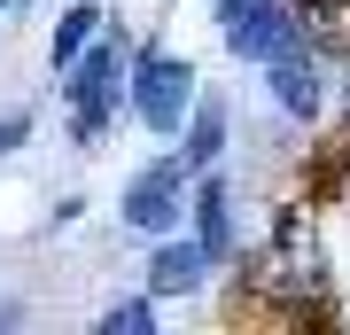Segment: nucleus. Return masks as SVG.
<instances>
[{"label": "nucleus", "mask_w": 350, "mask_h": 335, "mask_svg": "<svg viewBox=\"0 0 350 335\" xmlns=\"http://www.w3.org/2000/svg\"><path fill=\"white\" fill-rule=\"evenodd\" d=\"M250 297L273 304H312L327 297V242H319V203H280L265 242L250 249Z\"/></svg>", "instance_id": "obj_1"}, {"label": "nucleus", "mask_w": 350, "mask_h": 335, "mask_svg": "<svg viewBox=\"0 0 350 335\" xmlns=\"http://www.w3.org/2000/svg\"><path fill=\"white\" fill-rule=\"evenodd\" d=\"M125 86H133V39H125V32H101L94 47L63 71V94H70V140H78V149L109 140L117 110H125Z\"/></svg>", "instance_id": "obj_2"}, {"label": "nucleus", "mask_w": 350, "mask_h": 335, "mask_svg": "<svg viewBox=\"0 0 350 335\" xmlns=\"http://www.w3.org/2000/svg\"><path fill=\"white\" fill-rule=\"evenodd\" d=\"M195 101H202V86H195V71L179 55H163V47H148V55H133V86H125V110L148 125V133H179V125L195 117Z\"/></svg>", "instance_id": "obj_3"}, {"label": "nucleus", "mask_w": 350, "mask_h": 335, "mask_svg": "<svg viewBox=\"0 0 350 335\" xmlns=\"http://www.w3.org/2000/svg\"><path fill=\"white\" fill-rule=\"evenodd\" d=\"M187 179H195V164H187V156L133 172V179H125V195H117V219H125V234H140V242L179 234V219H187Z\"/></svg>", "instance_id": "obj_4"}, {"label": "nucleus", "mask_w": 350, "mask_h": 335, "mask_svg": "<svg viewBox=\"0 0 350 335\" xmlns=\"http://www.w3.org/2000/svg\"><path fill=\"white\" fill-rule=\"evenodd\" d=\"M218 32H226V55L250 62V71H265V62H280L296 47H312V24H304L296 0H250V8H241L234 24H218Z\"/></svg>", "instance_id": "obj_5"}, {"label": "nucleus", "mask_w": 350, "mask_h": 335, "mask_svg": "<svg viewBox=\"0 0 350 335\" xmlns=\"http://www.w3.org/2000/svg\"><path fill=\"white\" fill-rule=\"evenodd\" d=\"M265 101L288 117V125H319L327 110V78H319V47H296L280 62H265Z\"/></svg>", "instance_id": "obj_6"}, {"label": "nucleus", "mask_w": 350, "mask_h": 335, "mask_svg": "<svg viewBox=\"0 0 350 335\" xmlns=\"http://www.w3.org/2000/svg\"><path fill=\"white\" fill-rule=\"evenodd\" d=\"M195 242L211 249L218 265H226V258L241 249V226H234V187H226L218 172H211V179L195 187Z\"/></svg>", "instance_id": "obj_7"}, {"label": "nucleus", "mask_w": 350, "mask_h": 335, "mask_svg": "<svg viewBox=\"0 0 350 335\" xmlns=\"http://www.w3.org/2000/svg\"><path fill=\"white\" fill-rule=\"evenodd\" d=\"M211 265H218V258H211L202 242H172V234H163L156 258H148V288H156V297H187V288H202Z\"/></svg>", "instance_id": "obj_8"}, {"label": "nucleus", "mask_w": 350, "mask_h": 335, "mask_svg": "<svg viewBox=\"0 0 350 335\" xmlns=\"http://www.w3.org/2000/svg\"><path fill=\"white\" fill-rule=\"evenodd\" d=\"M179 156H187L195 172H218V156H226V101L218 94H202L195 117L179 125Z\"/></svg>", "instance_id": "obj_9"}, {"label": "nucleus", "mask_w": 350, "mask_h": 335, "mask_svg": "<svg viewBox=\"0 0 350 335\" xmlns=\"http://www.w3.org/2000/svg\"><path fill=\"white\" fill-rule=\"evenodd\" d=\"M101 32H109L101 0H70V8H63V24H55V39H47V62H55V71H70V62L86 55V47H94Z\"/></svg>", "instance_id": "obj_10"}, {"label": "nucleus", "mask_w": 350, "mask_h": 335, "mask_svg": "<svg viewBox=\"0 0 350 335\" xmlns=\"http://www.w3.org/2000/svg\"><path fill=\"white\" fill-rule=\"evenodd\" d=\"M156 304H163L156 288H140V297H117L94 327H101V335H156V327H163V312H156Z\"/></svg>", "instance_id": "obj_11"}, {"label": "nucleus", "mask_w": 350, "mask_h": 335, "mask_svg": "<svg viewBox=\"0 0 350 335\" xmlns=\"http://www.w3.org/2000/svg\"><path fill=\"white\" fill-rule=\"evenodd\" d=\"M31 140V110H0V156Z\"/></svg>", "instance_id": "obj_12"}, {"label": "nucleus", "mask_w": 350, "mask_h": 335, "mask_svg": "<svg viewBox=\"0 0 350 335\" xmlns=\"http://www.w3.org/2000/svg\"><path fill=\"white\" fill-rule=\"evenodd\" d=\"M211 8H218V24H234V16L250 8V0H211Z\"/></svg>", "instance_id": "obj_13"}, {"label": "nucleus", "mask_w": 350, "mask_h": 335, "mask_svg": "<svg viewBox=\"0 0 350 335\" xmlns=\"http://www.w3.org/2000/svg\"><path fill=\"white\" fill-rule=\"evenodd\" d=\"M8 8H16V0H0V16H8Z\"/></svg>", "instance_id": "obj_14"}]
</instances>
